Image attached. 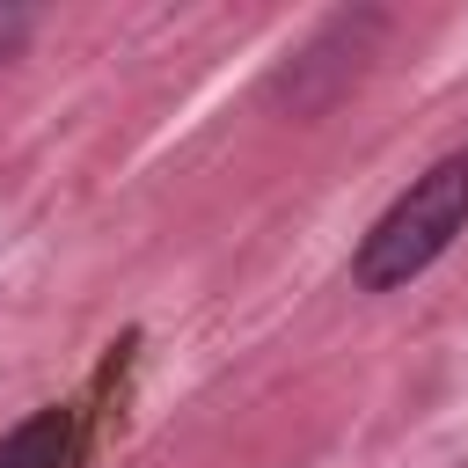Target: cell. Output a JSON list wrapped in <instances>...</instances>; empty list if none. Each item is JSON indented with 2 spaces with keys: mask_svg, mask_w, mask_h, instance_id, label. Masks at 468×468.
I'll use <instances>...</instances> for the list:
<instances>
[{
  "mask_svg": "<svg viewBox=\"0 0 468 468\" xmlns=\"http://www.w3.org/2000/svg\"><path fill=\"white\" fill-rule=\"evenodd\" d=\"M73 461V417L66 410H37L0 439V468H66Z\"/></svg>",
  "mask_w": 468,
  "mask_h": 468,
  "instance_id": "7a4b0ae2",
  "label": "cell"
},
{
  "mask_svg": "<svg viewBox=\"0 0 468 468\" xmlns=\"http://www.w3.org/2000/svg\"><path fill=\"white\" fill-rule=\"evenodd\" d=\"M15 37H22V15H0V58L15 51Z\"/></svg>",
  "mask_w": 468,
  "mask_h": 468,
  "instance_id": "3957f363",
  "label": "cell"
},
{
  "mask_svg": "<svg viewBox=\"0 0 468 468\" xmlns=\"http://www.w3.org/2000/svg\"><path fill=\"white\" fill-rule=\"evenodd\" d=\"M461 227H468V154H446V161H431V168L373 219V234H366L358 256H351V285H358V292H395V285H410L417 271H431V263L453 249Z\"/></svg>",
  "mask_w": 468,
  "mask_h": 468,
  "instance_id": "6da1fadb",
  "label": "cell"
}]
</instances>
